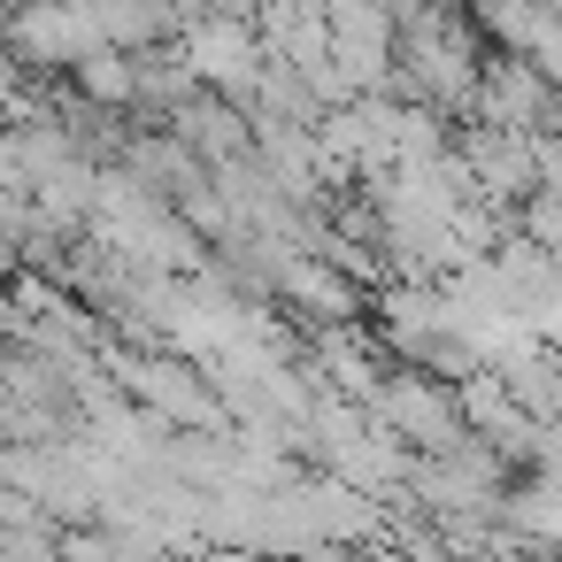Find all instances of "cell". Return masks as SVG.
<instances>
[{
	"mask_svg": "<svg viewBox=\"0 0 562 562\" xmlns=\"http://www.w3.org/2000/svg\"><path fill=\"white\" fill-rule=\"evenodd\" d=\"M170 55H178V70H186L201 93H216V101H232V109L247 116L255 78H262V47H255V32H247V16H193Z\"/></svg>",
	"mask_w": 562,
	"mask_h": 562,
	"instance_id": "cell-1",
	"label": "cell"
},
{
	"mask_svg": "<svg viewBox=\"0 0 562 562\" xmlns=\"http://www.w3.org/2000/svg\"><path fill=\"white\" fill-rule=\"evenodd\" d=\"M408 454H447V447H462V416H454V393L439 385V378H424V370H401V378H378V393L362 401Z\"/></svg>",
	"mask_w": 562,
	"mask_h": 562,
	"instance_id": "cell-2",
	"label": "cell"
},
{
	"mask_svg": "<svg viewBox=\"0 0 562 562\" xmlns=\"http://www.w3.org/2000/svg\"><path fill=\"white\" fill-rule=\"evenodd\" d=\"M0 40H9V63L78 70V63L101 47V24H93L86 9H63V0H32V9H9V16H0Z\"/></svg>",
	"mask_w": 562,
	"mask_h": 562,
	"instance_id": "cell-3",
	"label": "cell"
},
{
	"mask_svg": "<svg viewBox=\"0 0 562 562\" xmlns=\"http://www.w3.org/2000/svg\"><path fill=\"white\" fill-rule=\"evenodd\" d=\"M270 285L301 308V316H316V324H355L362 316V293L331 270V262H308V255H285L278 270H270Z\"/></svg>",
	"mask_w": 562,
	"mask_h": 562,
	"instance_id": "cell-4",
	"label": "cell"
},
{
	"mask_svg": "<svg viewBox=\"0 0 562 562\" xmlns=\"http://www.w3.org/2000/svg\"><path fill=\"white\" fill-rule=\"evenodd\" d=\"M70 78H78V101H86V109H132L139 63H132V55H116V47H93Z\"/></svg>",
	"mask_w": 562,
	"mask_h": 562,
	"instance_id": "cell-5",
	"label": "cell"
},
{
	"mask_svg": "<svg viewBox=\"0 0 562 562\" xmlns=\"http://www.w3.org/2000/svg\"><path fill=\"white\" fill-rule=\"evenodd\" d=\"M9 270H16V247H9V239H0V285H9Z\"/></svg>",
	"mask_w": 562,
	"mask_h": 562,
	"instance_id": "cell-6",
	"label": "cell"
}]
</instances>
